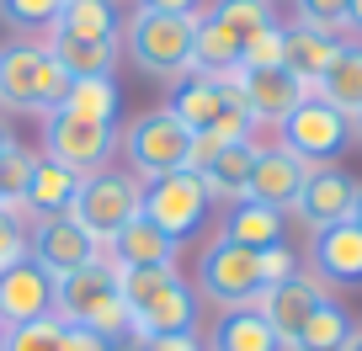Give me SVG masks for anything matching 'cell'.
I'll list each match as a JSON object with an SVG mask.
<instances>
[{"mask_svg":"<svg viewBox=\"0 0 362 351\" xmlns=\"http://www.w3.org/2000/svg\"><path fill=\"white\" fill-rule=\"evenodd\" d=\"M64 351H117L107 335H96V330L86 325H64Z\"/></svg>","mask_w":362,"mask_h":351,"instance_id":"obj_39","label":"cell"},{"mask_svg":"<svg viewBox=\"0 0 362 351\" xmlns=\"http://www.w3.org/2000/svg\"><path fill=\"white\" fill-rule=\"evenodd\" d=\"M351 330H357V325H351V314L336 304V298H325V304L304 319V330H298L283 351H346Z\"/></svg>","mask_w":362,"mask_h":351,"instance_id":"obj_29","label":"cell"},{"mask_svg":"<svg viewBox=\"0 0 362 351\" xmlns=\"http://www.w3.org/2000/svg\"><path fill=\"white\" fill-rule=\"evenodd\" d=\"M16 261H27V208L6 203L0 208V272H11Z\"/></svg>","mask_w":362,"mask_h":351,"instance_id":"obj_34","label":"cell"},{"mask_svg":"<svg viewBox=\"0 0 362 351\" xmlns=\"http://www.w3.org/2000/svg\"><path fill=\"white\" fill-rule=\"evenodd\" d=\"M351 138H357V144H362V112L351 117Z\"/></svg>","mask_w":362,"mask_h":351,"instance_id":"obj_45","label":"cell"},{"mask_svg":"<svg viewBox=\"0 0 362 351\" xmlns=\"http://www.w3.org/2000/svg\"><path fill=\"white\" fill-rule=\"evenodd\" d=\"M69 96V75L48 59L43 43H6L0 48V107L6 112H59Z\"/></svg>","mask_w":362,"mask_h":351,"instance_id":"obj_2","label":"cell"},{"mask_svg":"<svg viewBox=\"0 0 362 351\" xmlns=\"http://www.w3.org/2000/svg\"><path fill=\"white\" fill-rule=\"evenodd\" d=\"M139 197H144V186H139L128 170H107L102 165V170H90L86 182H80V197H75V208H69V218L107 250L117 234H123V224L139 218Z\"/></svg>","mask_w":362,"mask_h":351,"instance_id":"obj_3","label":"cell"},{"mask_svg":"<svg viewBox=\"0 0 362 351\" xmlns=\"http://www.w3.org/2000/svg\"><path fill=\"white\" fill-rule=\"evenodd\" d=\"M59 6L64 0H0V22L16 32H37V27H54Z\"/></svg>","mask_w":362,"mask_h":351,"instance_id":"obj_35","label":"cell"},{"mask_svg":"<svg viewBox=\"0 0 362 351\" xmlns=\"http://www.w3.org/2000/svg\"><path fill=\"white\" fill-rule=\"evenodd\" d=\"M33 165H37V155H33V149H22V144H11L6 155H0V186H6V197H11V203H22V197H27Z\"/></svg>","mask_w":362,"mask_h":351,"instance_id":"obj_37","label":"cell"},{"mask_svg":"<svg viewBox=\"0 0 362 351\" xmlns=\"http://www.w3.org/2000/svg\"><path fill=\"white\" fill-rule=\"evenodd\" d=\"M298 6V22L315 27V32H330L336 43H346L351 22H346V0H293Z\"/></svg>","mask_w":362,"mask_h":351,"instance_id":"obj_32","label":"cell"},{"mask_svg":"<svg viewBox=\"0 0 362 351\" xmlns=\"http://www.w3.org/2000/svg\"><path fill=\"white\" fill-rule=\"evenodd\" d=\"M128 160H134V170L144 176V182H155V176H170V170H187V155H192V133L176 123V117L160 107V112L139 117L134 128H128L123 138Z\"/></svg>","mask_w":362,"mask_h":351,"instance_id":"obj_8","label":"cell"},{"mask_svg":"<svg viewBox=\"0 0 362 351\" xmlns=\"http://www.w3.org/2000/svg\"><path fill=\"white\" fill-rule=\"evenodd\" d=\"M224 239L229 245H245V250H267V245H283V213L267 203H235L224 213Z\"/></svg>","mask_w":362,"mask_h":351,"instance_id":"obj_26","label":"cell"},{"mask_svg":"<svg viewBox=\"0 0 362 351\" xmlns=\"http://www.w3.org/2000/svg\"><path fill=\"white\" fill-rule=\"evenodd\" d=\"M6 351H64V319H33L22 330H6Z\"/></svg>","mask_w":362,"mask_h":351,"instance_id":"obj_33","label":"cell"},{"mask_svg":"<svg viewBox=\"0 0 362 351\" xmlns=\"http://www.w3.org/2000/svg\"><path fill=\"white\" fill-rule=\"evenodd\" d=\"M325 298H330V287L320 282V277L298 272L293 282H283V287H267L256 309H261V314H267V325L277 330V340H283V346H288V340H293L298 330H304V319L315 314V309L325 304Z\"/></svg>","mask_w":362,"mask_h":351,"instance_id":"obj_17","label":"cell"},{"mask_svg":"<svg viewBox=\"0 0 362 351\" xmlns=\"http://www.w3.org/2000/svg\"><path fill=\"white\" fill-rule=\"evenodd\" d=\"M235 96L250 112V123H283L304 96H315L304 80H293L288 69H240L235 75Z\"/></svg>","mask_w":362,"mask_h":351,"instance_id":"obj_14","label":"cell"},{"mask_svg":"<svg viewBox=\"0 0 362 351\" xmlns=\"http://www.w3.org/2000/svg\"><path fill=\"white\" fill-rule=\"evenodd\" d=\"M214 16H218L224 27H235V32H240V43H245L250 32H261V27L272 22V6H261V0H218V6H214Z\"/></svg>","mask_w":362,"mask_h":351,"instance_id":"obj_36","label":"cell"},{"mask_svg":"<svg viewBox=\"0 0 362 351\" xmlns=\"http://www.w3.org/2000/svg\"><path fill=\"white\" fill-rule=\"evenodd\" d=\"M197 293H203L214 309H224V314H235V309H256L261 293H267L256 250L229 245V239L218 234L214 245L203 250V261H197Z\"/></svg>","mask_w":362,"mask_h":351,"instance_id":"obj_5","label":"cell"},{"mask_svg":"<svg viewBox=\"0 0 362 351\" xmlns=\"http://www.w3.org/2000/svg\"><path fill=\"white\" fill-rule=\"evenodd\" d=\"M315 277L320 282H336V287H357L362 282V229L336 224V229H320L315 234Z\"/></svg>","mask_w":362,"mask_h":351,"instance_id":"obj_18","label":"cell"},{"mask_svg":"<svg viewBox=\"0 0 362 351\" xmlns=\"http://www.w3.org/2000/svg\"><path fill=\"white\" fill-rule=\"evenodd\" d=\"M229 107H240L235 96V80H214V75H187L176 85V96H170L165 112L176 117L187 133H203V128H214L218 117L229 112Z\"/></svg>","mask_w":362,"mask_h":351,"instance_id":"obj_16","label":"cell"},{"mask_svg":"<svg viewBox=\"0 0 362 351\" xmlns=\"http://www.w3.org/2000/svg\"><path fill=\"white\" fill-rule=\"evenodd\" d=\"M351 224L362 229V186H357V203H351Z\"/></svg>","mask_w":362,"mask_h":351,"instance_id":"obj_44","label":"cell"},{"mask_svg":"<svg viewBox=\"0 0 362 351\" xmlns=\"http://www.w3.org/2000/svg\"><path fill=\"white\" fill-rule=\"evenodd\" d=\"M336 48H341V43H336L330 32H315V27H304V22H298V27H283V69H288L293 80H304L309 91H315V80L330 69Z\"/></svg>","mask_w":362,"mask_h":351,"instance_id":"obj_22","label":"cell"},{"mask_svg":"<svg viewBox=\"0 0 362 351\" xmlns=\"http://www.w3.org/2000/svg\"><path fill=\"white\" fill-rule=\"evenodd\" d=\"M197 319V293L181 282V272H170L144 304L134 309V340H160V335H187Z\"/></svg>","mask_w":362,"mask_h":351,"instance_id":"obj_13","label":"cell"},{"mask_svg":"<svg viewBox=\"0 0 362 351\" xmlns=\"http://www.w3.org/2000/svg\"><path fill=\"white\" fill-rule=\"evenodd\" d=\"M214 351H283V340H277V330L267 325L261 309H235V314L218 319Z\"/></svg>","mask_w":362,"mask_h":351,"instance_id":"obj_30","label":"cell"},{"mask_svg":"<svg viewBox=\"0 0 362 351\" xmlns=\"http://www.w3.org/2000/svg\"><path fill=\"white\" fill-rule=\"evenodd\" d=\"M250 165H256V138H245V144H229L224 155L214 160V165L197 176L203 182V192H208V203H245V192H250Z\"/></svg>","mask_w":362,"mask_h":351,"instance_id":"obj_24","label":"cell"},{"mask_svg":"<svg viewBox=\"0 0 362 351\" xmlns=\"http://www.w3.org/2000/svg\"><path fill=\"white\" fill-rule=\"evenodd\" d=\"M315 165H304V160L293 155V149H283V144H272V149H261L256 144V165H250V203H267V208H277V213H288L293 208V197L304 192V176Z\"/></svg>","mask_w":362,"mask_h":351,"instance_id":"obj_15","label":"cell"},{"mask_svg":"<svg viewBox=\"0 0 362 351\" xmlns=\"http://www.w3.org/2000/svg\"><path fill=\"white\" fill-rule=\"evenodd\" d=\"M203 16V11H197ZM197 16H165V11H134V22L123 27L128 32V54L144 75L176 80L192 69V32Z\"/></svg>","mask_w":362,"mask_h":351,"instance_id":"obj_4","label":"cell"},{"mask_svg":"<svg viewBox=\"0 0 362 351\" xmlns=\"http://www.w3.org/2000/svg\"><path fill=\"white\" fill-rule=\"evenodd\" d=\"M6 203H11V197H6V186H0V208H6Z\"/></svg>","mask_w":362,"mask_h":351,"instance_id":"obj_47","label":"cell"},{"mask_svg":"<svg viewBox=\"0 0 362 351\" xmlns=\"http://www.w3.org/2000/svg\"><path fill=\"white\" fill-rule=\"evenodd\" d=\"M48 314H54V277L37 261H16L11 272H0V330H22Z\"/></svg>","mask_w":362,"mask_h":351,"instance_id":"obj_12","label":"cell"},{"mask_svg":"<svg viewBox=\"0 0 362 351\" xmlns=\"http://www.w3.org/2000/svg\"><path fill=\"white\" fill-rule=\"evenodd\" d=\"M54 319H64V325H86L96 330V335H107L117 346V340H134V314H128L123 304V287H117V261L96 256L90 266H80V272L59 277L54 282Z\"/></svg>","mask_w":362,"mask_h":351,"instance_id":"obj_1","label":"cell"},{"mask_svg":"<svg viewBox=\"0 0 362 351\" xmlns=\"http://www.w3.org/2000/svg\"><path fill=\"white\" fill-rule=\"evenodd\" d=\"M357 186L362 182H351L346 170H336V165H315L304 176V192L293 197V208L288 213L298 218L304 229H336V224H346L351 218V203H357Z\"/></svg>","mask_w":362,"mask_h":351,"instance_id":"obj_11","label":"cell"},{"mask_svg":"<svg viewBox=\"0 0 362 351\" xmlns=\"http://www.w3.org/2000/svg\"><path fill=\"white\" fill-rule=\"evenodd\" d=\"M346 351H362V330H351V340H346Z\"/></svg>","mask_w":362,"mask_h":351,"instance_id":"obj_46","label":"cell"},{"mask_svg":"<svg viewBox=\"0 0 362 351\" xmlns=\"http://www.w3.org/2000/svg\"><path fill=\"white\" fill-rule=\"evenodd\" d=\"M107 250H112L117 266H176V250L181 245H176V239H165L144 213H139L134 224H123V234H117Z\"/></svg>","mask_w":362,"mask_h":351,"instance_id":"obj_25","label":"cell"},{"mask_svg":"<svg viewBox=\"0 0 362 351\" xmlns=\"http://www.w3.org/2000/svg\"><path fill=\"white\" fill-rule=\"evenodd\" d=\"M277 128H283V149H293L304 165H330L351 138V117H341L320 96H304Z\"/></svg>","mask_w":362,"mask_h":351,"instance_id":"obj_7","label":"cell"},{"mask_svg":"<svg viewBox=\"0 0 362 351\" xmlns=\"http://www.w3.org/2000/svg\"><path fill=\"white\" fill-rule=\"evenodd\" d=\"M0 351H6V330H0Z\"/></svg>","mask_w":362,"mask_h":351,"instance_id":"obj_48","label":"cell"},{"mask_svg":"<svg viewBox=\"0 0 362 351\" xmlns=\"http://www.w3.org/2000/svg\"><path fill=\"white\" fill-rule=\"evenodd\" d=\"M43 144H48V160L90 176V170H102L107 155L117 149V123H80V117H69V112H48L43 117Z\"/></svg>","mask_w":362,"mask_h":351,"instance_id":"obj_9","label":"cell"},{"mask_svg":"<svg viewBox=\"0 0 362 351\" xmlns=\"http://www.w3.org/2000/svg\"><path fill=\"white\" fill-rule=\"evenodd\" d=\"M48 32H59V37H86V43H123L117 6H107V0H64Z\"/></svg>","mask_w":362,"mask_h":351,"instance_id":"obj_23","label":"cell"},{"mask_svg":"<svg viewBox=\"0 0 362 351\" xmlns=\"http://www.w3.org/2000/svg\"><path fill=\"white\" fill-rule=\"evenodd\" d=\"M261 6H272V0H261Z\"/></svg>","mask_w":362,"mask_h":351,"instance_id":"obj_50","label":"cell"},{"mask_svg":"<svg viewBox=\"0 0 362 351\" xmlns=\"http://www.w3.org/2000/svg\"><path fill=\"white\" fill-rule=\"evenodd\" d=\"M96 256H102V245H96V239H90L69 213L33 218V229H27V261H37L54 282H59V277H69V272H80V266H90Z\"/></svg>","mask_w":362,"mask_h":351,"instance_id":"obj_10","label":"cell"},{"mask_svg":"<svg viewBox=\"0 0 362 351\" xmlns=\"http://www.w3.org/2000/svg\"><path fill=\"white\" fill-rule=\"evenodd\" d=\"M139 351H203V346H197V335L187 330V335H160V340H144Z\"/></svg>","mask_w":362,"mask_h":351,"instance_id":"obj_41","label":"cell"},{"mask_svg":"<svg viewBox=\"0 0 362 351\" xmlns=\"http://www.w3.org/2000/svg\"><path fill=\"white\" fill-rule=\"evenodd\" d=\"M315 96L325 107H336L341 117H357L362 112V43H341L330 69L315 80Z\"/></svg>","mask_w":362,"mask_h":351,"instance_id":"obj_21","label":"cell"},{"mask_svg":"<svg viewBox=\"0 0 362 351\" xmlns=\"http://www.w3.org/2000/svg\"><path fill=\"white\" fill-rule=\"evenodd\" d=\"M117 107H123L117 80L112 75H86V80H69V96H64L59 112L80 117V123H117Z\"/></svg>","mask_w":362,"mask_h":351,"instance_id":"obj_28","label":"cell"},{"mask_svg":"<svg viewBox=\"0 0 362 351\" xmlns=\"http://www.w3.org/2000/svg\"><path fill=\"white\" fill-rule=\"evenodd\" d=\"M11 144H16V133H11V123H6V112H0V155H6Z\"/></svg>","mask_w":362,"mask_h":351,"instance_id":"obj_43","label":"cell"},{"mask_svg":"<svg viewBox=\"0 0 362 351\" xmlns=\"http://www.w3.org/2000/svg\"><path fill=\"white\" fill-rule=\"evenodd\" d=\"M139 213H144L165 239H176V245H181V239L203 234V224H208V213H214V203H208L203 182H197L192 170H170V176H155V182L144 186V197H139Z\"/></svg>","mask_w":362,"mask_h":351,"instance_id":"obj_6","label":"cell"},{"mask_svg":"<svg viewBox=\"0 0 362 351\" xmlns=\"http://www.w3.org/2000/svg\"><path fill=\"white\" fill-rule=\"evenodd\" d=\"M240 69H283V27L267 22L240 43Z\"/></svg>","mask_w":362,"mask_h":351,"instance_id":"obj_31","label":"cell"},{"mask_svg":"<svg viewBox=\"0 0 362 351\" xmlns=\"http://www.w3.org/2000/svg\"><path fill=\"white\" fill-rule=\"evenodd\" d=\"M80 182H86L80 170L59 165V160H48V155H37L33 182H27V197H22L27 218H59V213H69L75 197H80Z\"/></svg>","mask_w":362,"mask_h":351,"instance_id":"obj_19","label":"cell"},{"mask_svg":"<svg viewBox=\"0 0 362 351\" xmlns=\"http://www.w3.org/2000/svg\"><path fill=\"white\" fill-rule=\"evenodd\" d=\"M192 69H197V75H214V80H235L240 75V32H235V27H224L214 11L197 16Z\"/></svg>","mask_w":362,"mask_h":351,"instance_id":"obj_20","label":"cell"},{"mask_svg":"<svg viewBox=\"0 0 362 351\" xmlns=\"http://www.w3.org/2000/svg\"><path fill=\"white\" fill-rule=\"evenodd\" d=\"M107 6H123V0H107Z\"/></svg>","mask_w":362,"mask_h":351,"instance_id":"obj_49","label":"cell"},{"mask_svg":"<svg viewBox=\"0 0 362 351\" xmlns=\"http://www.w3.org/2000/svg\"><path fill=\"white\" fill-rule=\"evenodd\" d=\"M256 261H261V282H267V287H283V282H293V277H298V256L288 245L256 250Z\"/></svg>","mask_w":362,"mask_h":351,"instance_id":"obj_38","label":"cell"},{"mask_svg":"<svg viewBox=\"0 0 362 351\" xmlns=\"http://www.w3.org/2000/svg\"><path fill=\"white\" fill-rule=\"evenodd\" d=\"M139 11H165V16H197L203 0H139Z\"/></svg>","mask_w":362,"mask_h":351,"instance_id":"obj_40","label":"cell"},{"mask_svg":"<svg viewBox=\"0 0 362 351\" xmlns=\"http://www.w3.org/2000/svg\"><path fill=\"white\" fill-rule=\"evenodd\" d=\"M43 48H48V59H54L69 80H86V75H112L117 48H123V43H86V37H59V32H48Z\"/></svg>","mask_w":362,"mask_h":351,"instance_id":"obj_27","label":"cell"},{"mask_svg":"<svg viewBox=\"0 0 362 351\" xmlns=\"http://www.w3.org/2000/svg\"><path fill=\"white\" fill-rule=\"evenodd\" d=\"M346 22H351V32H362V0H346Z\"/></svg>","mask_w":362,"mask_h":351,"instance_id":"obj_42","label":"cell"}]
</instances>
